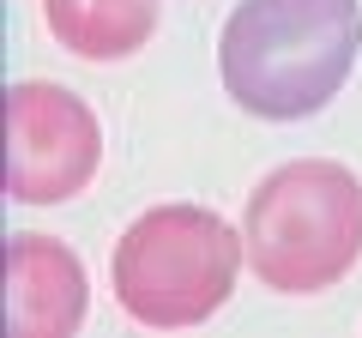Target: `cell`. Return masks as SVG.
<instances>
[{
	"label": "cell",
	"instance_id": "6da1fadb",
	"mask_svg": "<svg viewBox=\"0 0 362 338\" xmlns=\"http://www.w3.org/2000/svg\"><path fill=\"white\" fill-rule=\"evenodd\" d=\"M356 54V0H242L218 37V73L247 115L302 121L344 91Z\"/></svg>",
	"mask_w": 362,
	"mask_h": 338
},
{
	"label": "cell",
	"instance_id": "7a4b0ae2",
	"mask_svg": "<svg viewBox=\"0 0 362 338\" xmlns=\"http://www.w3.org/2000/svg\"><path fill=\"white\" fill-rule=\"evenodd\" d=\"M242 242L259 284L284 296H314L338 284L362 254V182L332 157L272 169L247 194Z\"/></svg>",
	"mask_w": 362,
	"mask_h": 338
},
{
	"label": "cell",
	"instance_id": "3957f363",
	"mask_svg": "<svg viewBox=\"0 0 362 338\" xmlns=\"http://www.w3.org/2000/svg\"><path fill=\"white\" fill-rule=\"evenodd\" d=\"M242 235L206 206H151L115 242V302L139 326H199L230 302Z\"/></svg>",
	"mask_w": 362,
	"mask_h": 338
},
{
	"label": "cell",
	"instance_id": "277c9868",
	"mask_svg": "<svg viewBox=\"0 0 362 338\" xmlns=\"http://www.w3.org/2000/svg\"><path fill=\"white\" fill-rule=\"evenodd\" d=\"M103 127L66 85L25 78L6 91V194L25 206H61L97 175Z\"/></svg>",
	"mask_w": 362,
	"mask_h": 338
},
{
	"label": "cell",
	"instance_id": "5b68a950",
	"mask_svg": "<svg viewBox=\"0 0 362 338\" xmlns=\"http://www.w3.org/2000/svg\"><path fill=\"white\" fill-rule=\"evenodd\" d=\"M90 284L73 247L54 235H13L6 242V314L25 338H66L85 326Z\"/></svg>",
	"mask_w": 362,
	"mask_h": 338
},
{
	"label": "cell",
	"instance_id": "8992f818",
	"mask_svg": "<svg viewBox=\"0 0 362 338\" xmlns=\"http://www.w3.org/2000/svg\"><path fill=\"white\" fill-rule=\"evenodd\" d=\"M42 18L78 61H127L157 30V0H42Z\"/></svg>",
	"mask_w": 362,
	"mask_h": 338
}]
</instances>
